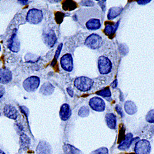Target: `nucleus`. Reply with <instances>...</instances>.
Listing matches in <instances>:
<instances>
[{
	"mask_svg": "<svg viewBox=\"0 0 154 154\" xmlns=\"http://www.w3.org/2000/svg\"><path fill=\"white\" fill-rule=\"evenodd\" d=\"M75 19L88 30H97L102 27L103 12L97 8H82L76 12Z\"/></svg>",
	"mask_w": 154,
	"mask_h": 154,
	"instance_id": "obj_1",
	"label": "nucleus"
},
{
	"mask_svg": "<svg viewBox=\"0 0 154 154\" xmlns=\"http://www.w3.org/2000/svg\"><path fill=\"white\" fill-rule=\"evenodd\" d=\"M94 84V80L89 77L82 76L77 77L74 80V86L82 92H87L92 88Z\"/></svg>",
	"mask_w": 154,
	"mask_h": 154,
	"instance_id": "obj_2",
	"label": "nucleus"
},
{
	"mask_svg": "<svg viewBox=\"0 0 154 154\" xmlns=\"http://www.w3.org/2000/svg\"><path fill=\"white\" fill-rule=\"evenodd\" d=\"M97 67L100 74L107 75L112 70V63L111 60L106 56H101L97 60Z\"/></svg>",
	"mask_w": 154,
	"mask_h": 154,
	"instance_id": "obj_3",
	"label": "nucleus"
},
{
	"mask_svg": "<svg viewBox=\"0 0 154 154\" xmlns=\"http://www.w3.org/2000/svg\"><path fill=\"white\" fill-rule=\"evenodd\" d=\"M103 43V40L102 37L96 33H92L89 35L85 41V45L88 48L96 50L99 49Z\"/></svg>",
	"mask_w": 154,
	"mask_h": 154,
	"instance_id": "obj_4",
	"label": "nucleus"
},
{
	"mask_svg": "<svg viewBox=\"0 0 154 154\" xmlns=\"http://www.w3.org/2000/svg\"><path fill=\"white\" fill-rule=\"evenodd\" d=\"M40 79L37 76H31L25 79L23 82V87L29 93L35 92L39 87Z\"/></svg>",
	"mask_w": 154,
	"mask_h": 154,
	"instance_id": "obj_5",
	"label": "nucleus"
},
{
	"mask_svg": "<svg viewBox=\"0 0 154 154\" xmlns=\"http://www.w3.org/2000/svg\"><path fill=\"white\" fill-rule=\"evenodd\" d=\"M43 19V14L41 10L36 8L30 9L27 14V21L31 23L36 25L42 22Z\"/></svg>",
	"mask_w": 154,
	"mask_h": 154,
	"instance_id": "obj_6",
	"label": "nucleus"
},
{
	"mask_svg": "<svg viewBox=\"0 0 154 154\" xmlns=\"http://www.w3.org/2000/svg\"><path fill=\"white\" fill-rule=\"evenodd\" d=\"M136 154H150L151 152V145L149 140L146 139L139 140L134 146Z\"/></svg>",
	"mask_w": 154,
	"mask_h": 154,
	"instance_id": "obj_7",
	"label": "nucleus"
},
{
	"mask_svg": "<svg viewBox=\"0 0 154 154\" xmlns=\"http://www.w3.org/2000/svg\"><path fill=\"white\" fill-rule=\"evenodd\" d=\"M89 106L92 110L97 112H102L106 109L105 101L102 98L96 96L89 99Z\"/></svg>",
	"mask_w": 154,
	"mask_h": 154,
	"instance_id": "obj_8",
	"label": "nucleus"
},
{
	"mask_svg": "<svg viewBox=\"0 0 154 154\" xmlns=\"http://www.w3.org/2000/svg\"><path fill=\"white\" fill-rule=\"evenodd\" d=\"M60 63L63 70L71 72L73 69V59L72 54L67 53L63 55L60 59Z\"/></svg>",
	"mask_w": 154,
	"mask_h": 154,
	"instance_id": "obj_9",
	"label": "nucleus"
},
{
	"mask_svg": "<svg viewBox=\"0 0 154 154\" xmlns=\"http://www.w3.org/2000/svg\"><path fill=\"white\" fill-rule=\"evenodd\" d=\"M139 139V137H133V135L132 133H128L125 136V139L123 140L119 145L118 149L122 151L126 150L130 147L134 140Z\"/></svg>",
	"mask_w": 154,
	"mask_h": 154,
	"instance_id": "obj_10",
	"label": "nucleus"
},
{
	"mask_svg": "<svg viewBox=\"0 0 154 154\" xmlns=\"http://www.w3.org/2000/svg\"><path fill=\"white\" fill-rule=\"evenodd\" d=\"M43 40L48 47L53 48L57 42V37L55 32L53 30H50L49 32L45 33Z\"/></svg>",
	"mask_w": 154,
	"mask_h": 154,
	"instance_id": "obj_11",
	"label": "nucleus"
},
{
	"mask_svg": "<svg viewBox=\"0 0 154 154\" xmlns=\"http://www.w3.org/2000/svg\"><path fill=\"white\" fill-rule=\"evenodd\" d=\"M36 154H52V147L46 141L41 140L36 148Z\"/></svg>",
	"mask_w": 154,
	"mask_h": 154,
	"instance_id": "obj_12",
	"label": "nucleus"
},
{
	"mask_svg": "<svg viewBox=\"0 0 154 154\" xmlns=\"http://www.w3.org/2000/svg\"><path fill=\"white\" fill-rule=\"evenodd\" d=\"M20 43L19 40V38L17 34L13 33L11 36L9 43H8V48L13 53H18L20 50Z\"/></svg>",
	"mask_w": 154,
	"mask_h": 154,
	"instance_id": "obj_13",
	"label": "nucleus"
},
{
	"mask_svg": "<svg viewBox=\"0 0 154 154\" xmlns=\"http://www.w3.org/2000/svg\"><path fill=\"white\" fill-rule=\"evenodd\" d=\"M72 111L70 106L66 103L62 104L59 110L60 119L63 122H66L70 119Z\"/></svg>",
	"mask_w": 154,
	"mask_h": 154,
	"instance_id": "obj_14",
	"label": "nucleus"
},
{
	"mask_svg": "<svg viewBox=\"0 0 154 154\" xmlns=\"http://www.w3.org/2000/svg\"><path fill=\"white\" fill-rule=\"evenodd\" d=\"M12 79L11 72L6 68L0 69V83L6 85L9 83Z\"/></svg>",
	"mask_w": 154,
	"mask_h": 154,
	"instance_id": "obj_15",
	"label": "nucleus"
},
{
	"mask_svg": "<svg viewBox=\"0 0 154 154\" xmlns=\"http://www.w3.org/2000/svg\"><path fill=\"white\" fill-rule=\"evenodd\" d=\"M119 25V22H118L116 23H113L112 22L107 23V22H106L105 25V28L104 30V33L110 38H113L115 33L116 32L118 29Z\"/></svg>",
	"mask_w": 154,
	"mask_h": 154,
	"instance_id": "obj_16",
	"label": "nucleus"
},
{
	"mask_svg": "<svg viewBox=\"0 0 154 154\" xmlns=\"http://www.w3.org/2000/svg\"><path fill=\"white\" fill-rule=\"evenodd\" d=\"M4 114L10 119L16 120L17 118V110L11 105H6L4 107Z\"/></svg>",
	"mask_w": 154,
	"mask_h": 154,
	"instance_id": "obj_17",
	"label": "nucleus"
},
{
	"mask_svg": "<svg viewBox=\"0 0 154 154\" xmlns=\"http://www.w3.org/2000/svg\"><path fill=\"white\" fill-rule=\"evenodd\" d=\"M105 120L107 126L111 130H115L117 128V117L113 113H109L106 115Z\"/></svg>",
	"mask_w": 154,
	"mask_h": 154,
	"instance_id": "obj_18",
	"label": "nucleus"
},
{
	"mask_svg": "<svg viewBox=\"0 0 154 154\" xmlns=\"http://www.w3.org/2000/svg\"><path fill=\"white\" fill-rule=\"evenodd\" d=\"M54 86L49 82L45 83L40 89V93L43 96H50L54 91Z\"/></svg>",
	"mask_w": 154,
	"mask_h": 154,
	"instance_id": "obj_19",
	"label": "nucleus"
},
{
	"mask_svg": "<svg viewBox=\"0 0 154 154\" xmlns=\"http://www.w3.org/2000/svg\"><path fill=\"white\" fill-rule=\"evenodd\" d=\"M124 109L126 113L128 115H133L137 112V108L134 102L131 100H127L124 104Z\"/></svg>",
	"mask_w": 154,
	"mask_h": 154,
	"instance_id": "obj_20",
	"label": "nucleus"
},
{
	"mask_svg": "<svg viewBox=\"0 0 154 154\" xmlns=\"http://www.w3.org/2000/svg\"><path fill=\"white\" fill-rule=\"evenodd\" d=\"M123 11V8L122 7H112L109 9L107 14V19L109 20H113L119 16L122 11Z\"/></svg>",
	"mask_w": 154,
	"mask_h": 154,
	"instance_id": "obj_21",
	"label": "nucleus"
},
{
	"mask_svg": "<svg viewBox=\"0 0 154 154\" xmlns=\"http://www.w3.org/2000/svg\"><path fill=\"white\" fill-rule=\"evenodd\" d=\"M62 149L65 154H83V152L80 149L69 144H64L62 146Z\"/></svg>",
	"mask_w": 154,
	"mask_h": 154,
	"instance_id": "obj_22",
	"label": "nucleus"
},
{
	"mask_svg": "<svg viewBox=\"0 0 154 154\" xmlns=\"http://www.w3.org/2000/svg\"><path fill=\"white\" fill-rule=\"evenodd\" d=\"M77 8V4L73 1H65L62 3V8L65 11H73Z\"/></svg>",
	"mask_w": 154,
	"mask_h": 154,
	"instance_id": "obj_23",
	"label": "nucleus"
},
{
	"mask_svg": "<svg viewBox=\"0 0 154 154\" xmlns=\"http://www.w3.org/2000/svg\"><path fill=\"white\" fill-rule=\"evenodd\" d=\"M96 94L98 96H102V97H104L106 99H108V98H110L112 96V93L109 87H106L99 91H97Z\"/></svg>",
	"mask_w": 154,
	"mask_h": 154,
	"instance_id": "obj_24",
	"label": "nucleus"
},
{
	"mask_svg": "<svg viewBox=\"0 0 154 154\" xmlns=\"http://www.w3.org/2000/svg\"><path fill=\"white\" fill-rule=\"evenodd\" d=\"M89 113H90V109H89V107L88 106H83L80 107L78 112L79 116L82 118L88 117Z\"/></svg>",
	"mask_w": 154,
	"mask_h": 154,
	"instance_id": "obj_25",
	"label": "nucleus"
},
{
	"mask_svg": "<svg viewBox=\"0 0 154 154\" xmlns=\"http://www.w3.org/2000/svg\"><path fill=\"white\" fill-rule=\"evenodd\" d=\"M20 144L22 147H28L30 144V138L25 134H21L20 137Z\"/></svg>",
	"mask_w": 154,
	"mask_h": 154,
	"instance_id": "obj_26",
	"label": "nucleus"
},
{
	"mask_svg": "<svg viewBox=\"0 0 154 154\" xmlns=\"http://www.w3.org/2000/svg\"><path fill=\"white\" fill-rule=\"evenodd\" d=\"M146 120L148 123H154V109L149 111L146 116Z\"/></svg>",
	"mask_w": 154,
	"mask_h": 154,
	"instance_id": "obj_27",
	"label": "nucleus"
},
{
	"mask_svg": "<svg viewBox=\"0 0 154 154\" xmlns=\"http://www.w3.org/2000/svg\"><path fill=\"white\" fill-rule=\"evenodd\" d=\"M90 154H109V152L107 147H102L93 151Z\"/></svg>",
	"mask_w": 154,
	"mask_h": 154,
	"instance_id": "obj_28",
	"label": "nucleus"
},
{
	"mask_svg": "<svg viewBox=\"0 0 154 154\" xmlns=\"http://www.w3.org/2000/svg\"><path fill=\"white\" fill-rule=\"evenodd\" d=\"M62 46H63V44L62 43H60L59 45V46H57V48L56 49V53H55V55H54V60L53 61V63H52V66L54 65H54H55V63L57 60V59H58V58H59V56L60 54V52H61V50L62 49Z\"/></svg>",
	"mask_w": 154,
	"mask_h": 154,
	"instance_id": "obj_29",
	"label": "nucleus"
},
{
	"mask_svg": "<svg viewBox=\"0 0 154 154\" xmlns=\"http://www.w3.org/2000/svg\"><path fill=\"white\" fill-rule=\"evenodd\" d=\"M63 17L64 14H63L61 12H57L55 14V20L58 24L61 23L62 22Z\"/></svg>",
	"mask_w": 154,
	"mask_h": 154,
	"instance_id": "obj_30",
	"label": "nucleus"
},
{
	"mask_svg": "<svg viewBox=\"0 0 154 154\" xmlns=\"http://www.w3.org/2000/svg\"><path fill=\"white\" fill-rule=\"evenodd\" d=\"M80 5L84 7H93L94 6V3L93 1H89V0H85V1H82L80 2Z\"/></svg>",
	"mask_w": 154,
	"mask_h": 154,
	"instance_id": "obj_31",
	"label": "nucleus"
},
{
	"mask_svg": "<svg viewBox=\"0 0 154 154\" xmlns=\"http://www.w3.org/2000/svg\"><path fill=\"white\" fill-rule=\"evenodd\" d=\"M98 5L101 8L102 12H104L106 9V1H99Z\"/></svg>",
	"mask_w": 154,
	"mask_h": 154,
	"instance_id": "obj_32",
	"label": "nucleus"
},
{
	"mask_svg": "<svg viewBox=\"0 0 154 154\" xmlns=\"http://www.w3.org/2000/svg\"><path fill=\"white\" fill-rule=\"evenodd\" d=\"M5 94V88L3 85H0V99L3 97Z\"/></svg>",
	"mask_w": 154,
	"mask_h": 154,
	"instance_id": "obj_33",
	"label": "nucleus"
},
{
	"mask_svg": "<svg viewBox=\"0 0 154 154\" xmlns=\"http://www.w3.org/2000/svg\"><path fill=\"white\" fill-rule=\"evenodd\" d=\"M151 2L150 0H146V1H137V3L139 5H146Z\"/></svg>",
	"mask_w": 154,
	"mask_h": 154,
	"instance_id": "obj_34",
	"label": "nucleus"
},
{
	"mask_svg": "<svg viewBox=\"0 0 154 154\" xmlns=\"http://www.w3.org/2000/svg\"><path fill=\"white\" fill-rule=\"evenodd\" d=\"M67 93H68L70 97H72L73 96V91L72 90V89L70 88H67Z\"/></svg>",
	"mask_w": 154,
	"mask_h": 154,
	"instance_id": "obj_35",
	"label": "nucleus"
},
{
	"mask_svg": "<svg viewBox=\"0 0 154 154\" xmlns=\"http://www.w3.org/2000/svg\"><path fill=\"white\" fill-rule=\"evenodd\" d=\"M116 110H117V111L118 113H119V114H120V115H121V117H123V116L122 110V109H121L119 106H117L116 107Z\"/></svg>",
	"mask_w": 154,
	"mask_h": 154,
	"instance_id": "obj_36",
	"label": "nucleus"
},
{
	"mask_svg": "<svg viewBox=\"0 0 154 154\" xmlns=\"http://www.w3.org/2000/svg\"><path fill=\"white\" fill-rule=\"evenodd\" d=\"M0 154H6L5 152L4 151H3L2 150L0 149Z\"/></svg>",
	"mask_w": 154,
	"mask_h": 154,
	"instance_id": "obj_37",
	"label": "nucleus"
},
{
	"mask_svg": "<svg viewBox=\"0 0 154 154\" xmlns=\"http://www.w3.org/2000/svg\"><path fill=\"white\" fill-rule=\"evenodd\" d=\"M0 51H1V46H0Z\"/></svg>",
	"mask_w": 154,
	"mask_h": 154,
	"instance_id": "obj_38",
	"label": "nucleus"
},
{
	"mask_svg": "<svg viewBox=\"0 0 154 154\" xmlns=\"http://www.w3.org/2000/svg\"><path fill=\"white\" fill-rule=\"evenodd\" d=\"M0 116H1V113H0Z\"/></svg>",
	"mask_w": 154,
	"mask_h": 154,
	"instance_id": "obj_39",
	"label": "nucleus"
}]
</instances>
